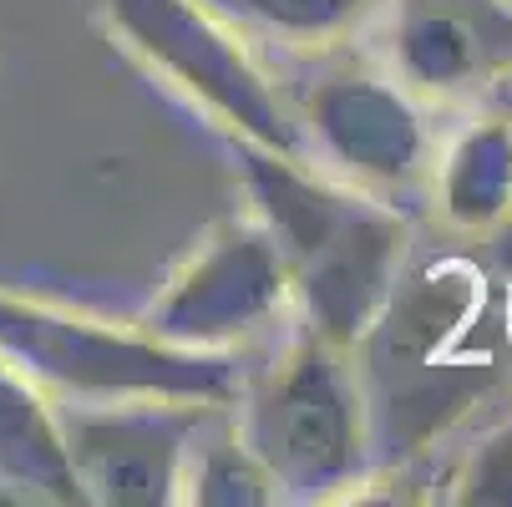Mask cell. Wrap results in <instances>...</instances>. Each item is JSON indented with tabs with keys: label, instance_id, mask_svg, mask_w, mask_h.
I'll return each instance as SVG.
<instances>
[{
	"label": "cell",
	"instance_id": "13",
	"mask_svg": "<svg viewBox=\"0 0 512 507\" xmlns=\"http://www.w3.org/2000/svg\"><path fill=\"white\" fill-rule=\"evenodd\" d=\"M178 502H198V507H264V502H284L274 477L264 472V462L239 437L229 406H213L198 421L188 462H183Z\"/></svg>",
	"mask_w": 512,
	"mask_h": 507
},
{
	"label": "cell",
	"instance_id": "6",
	"mask_svg": "<svg viewBox=\"0 0 512 507\" xmlns=\"http://www.w3.org/2000/svg\"><path fill=\"white\" fill-rule=\"evenodd\" d=\"M284 97L305 163L396 208L426 198L442 127L386 66H365L340 51L310 61V71L289 82Z\"/></svg>",
	"mask_w": 512,
	"mask_h": 507
},
{
	"label": "cell",
	"instance_id": "15",
	"mask_svg": "<svg viewBox=\"0 0 512 507\" xmlns=\"http://www.w3.org/2000/svg\"><path fill=\"white\" fill-rule=\"evenodd\" d=\"M502 340L512 350V274H507V289H502Z\"/></svg>",
	"mask_w": 512,
	"mask_h": 507
},
{
	"label": "cell",
	"instance_id": "5",
	"mask_svg": "<svg viewBox=\"0 0 512 507\" xmlns=\"http://www.w3.org/2000/svg\"><path fill=\"white\" fill-rule=\"evenodd\" d=\"M92 6L107 36L193 112H203L208 127L305 158L279 77L203 0H92Z\"/></svg>",
	"mask_w": 512,
	"mask_h": 507
},
{
	"label": "cell",
	"instance_id": "3",
	"mask_svg": "<svg viewBox=\"0 0 512 507\" xmlns=\"http://www.w3.org/2000/svg\"><path fill=\"white\" fill-rule=\"evenodd\" d=\"M229 416L284 502L360 497L376 467L371 401L355 350L300 320L249 350Z\"/></svg>",
	"mask_w": 512,
	"mask_h": 507
},
{
	"label": "cell",
	"instance_id": "1",
	"mask_svg": "<svg viewBox=\"0 0 512 507\" xmlns=\"http://www.w3.org/2000/svg\"><path fill=\"white\" fill-rule=\"evenodd\" d=\"M487 310V274L462 254H416L396 274L371 330L355 345V366L371 401L376 467L401 472L426 457L452 426L472 416L502 381L492 355H462V340ZM365 477V482H371Z\"/></svg>",
	"mask_w": 512,
	"mask_h": 507
},
{
	"label": "cell",
	"instance_id": "2",
	"mask_svg": "<svg viewBox=\"0 0 512 507\" xmlns=\"http://www.w3.org/2000/svg\"><path fill=\"white\" fill-rule=\"evenodd\" d=\"M229 153L249 213L284 259L295 320L355 350L416 249L411 213L249 137H229Z\"/></svg>",
	"mask_w": 512,
	"mask_h": 507
},
{
	"label": "cell",
	"instance_id": "14",
	"mask_svg": "<svg viewBox=\"0 0 512 507\" xmlns=\"http://www.w3.org/2000/svg\"><path fill=\"white\" fill-rule=\"evenodd\" d=\"M447 502L467 507H512V416L482 426V437L462 447L452 477H447Z\"/></svg>",
	"mask_w": 512,
	"mask_h": 507
},
{
	"label": "cell",
	"instance_id": "10",
	"mask_svg": "<svg viewBox=\"0 0 512 507\" xmlns=\"http://www.w3.org/2000/svg\"><path fill=\"white\" fill-rule=\"evenodd\" d=\"M426 203L457 239H497L512 229V117L477 102L436 137Z\"/></svg>",
	"mask_w": 512,
	"mask_h": 507
},
{
	"label": "cell",
	"instance_id": "8",
	"mask_svg": "<svg viewBox=\"0 0 512 507\" xmlns=\"http://www.w3.org/2000/svg\"><path fill=\"white\" fill-rule=\"evenodd\" d=\"M208 401H56L61 442L82 502L168 507L183 487V462Z\"/></svg>",
	"mask_w": 512,
	"mask_h": 507
},
{
	"label": "cell",
	"instance_id": "9",
	"mask_svg": "<svg viewBox=\"0 0 512 507\" xmlns=\"http://www.w3.org/2000/svg\"><path fill=\"white\" fill-rule=\"evenodd\" d=\"M381 66L431 112H467L512 82V0H386Z\"/></svg>",
	"mask_w": 512,
	"mask_h": 507
},
{
	"label": "cell",
	"instance_id": "4",
	"mask_svg": "<svg viewBox=\"0 0 512 507\" xmlns=\"http://www.w3.org/2000/svg\"><path fill=\"white\" fill-rule=\"evenodd\" d=\"M0 360L51 401H208L229 406L244 360L229 350H188L142 320H102L21 289H0Z\"/></svg>",
	"mask_w": 512,
	"mask_h": 507
},
{
	"label": "cell",
	"instance_id": "12",
	"mask_svg": "<svg viewBox=\"0 0 512 507\" xmlns=\"http://www.w3.org/2000/svg\"><path fill=\"white\" fill-rule=\"evenodd\" d=\"M203 6L224 26H234L254 51L274 46L310 66L371 36L386 0H203Z\"/></svg>",
	"mask_w": 512,
	"mask_h": 507
},
{
	"label": "cell",
	"instance_id": "11",
	"mask_svg": "<svg viewBox=\"0 0 512 507\" xmlns=\"http://www.w3.org/2000/svg\"><path fill=\"white\" fill-rule=\"evenodd\" d=\"M0 482L16 492V502H82L56 401L11 360H0Z\"/></svg>",
	"mask_w": 512,
	"mask_h": 507
},
{
	"label": "cell",
	"instance_id": "7",
	"mask_svg": "<svg viewBox=\"0 0 512 507\" xmlns=\"http://www.w3.org/2000/svg\"><path fill=\"white\" fill-rule=\"evenodd\" d=\"M137 320L188 350L249 355L284 325H295V289L274 239L244 208L239 219H218L183 254V264Z\"/></svg>",
	"mask_w": 512,
	"mask_h": 507
}]
</instances>
